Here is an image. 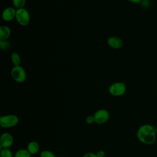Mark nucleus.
<instances>
[{"label": "nucleus", "instance_id": "obj_1", "mask_svg": "<svg viewBox=\"0 0 157 157\" xmlns=\"http://www.w3.org/2000/svg\"><path fill=\"white\" fill-rule=\"evenodd\" d=\"M155 128L150 124L140 126L137 131V137L142 144L147 145L153 144L156 140Z\"/></svg>", "mask_w": 157, "mask_h": 157}, {"label": "nucleus", "instance_id": "obj_2", "mask_svg": "<svg viewBox=\"0 0 157 157\" xmlns=\"http://www.w3.org/2000/svg\"><path fill=\"white\" fill-rule=\"evenodd\" d=\"M19 123V118L15 114H7L0 117V126L2 128H10Z\"/></svg>", "mask_w": 157, "mask_h": 157}, {"label": "nucleus", "instance_id": "obj_3", "mask_svg": "<svg viewBox=\"0 0 157 157\" xmlns=\"http://www.w3.org/2000/svg\"><path fill=\"white\" fill-rule=\"evenodd\" d=\"M11 77L17 83H23L26 79V73L25 69L21 66H13L10 71Z\"/></svg>", "mask_w": 157, "mask_h": 157}, {"label": "nucleus", "instance_id": "obj_4", "mask_svg": "<svg viewBox=\"0 0 157 157\" xmlns=\"http://www.w3.org/2000/svg\"><path fill=\"white\" fill-rule=\"evenodd\" d=\"M126 91V86L124 83L121 82H115L109 87V93L113 96H123Z\"/></svg>", "mask_w": 157, "mask_h": 157}, {"label": "nucleus", "instance_id": "obj_5", "mask_svg": "<svg viewBox=\"0 0 157 157\" xmlns=\"http://www.w3.org/2000/svg\"><path fill=\"white\" fill-rule=\"evenodd\" d=\"M15 18L19 25L23 26H26L29 23L30 15L26 9L21 8L17 9Z\"/></svg>", "mask_w": 157, "mask_h": 157}, {"label": "nucleus", "instance_id": "obj_6", "mask_svg": "<svg viewBox=\"0 0 157 157\" xmlns=\"http://www.w3.org/2000/svg\"><path fill=\"white\" fill-rule=\"evenodd\" d=\"M94 123L98 124H103L107 123L110 117L109 111L105 109H100L96 110L94 114Z\"/></svg>", "mask_w": 157, "mask_h": 157}, {"label": "nucleus", "instance_id": "obj_7", "mask_svg": "<svg viewBox=\"0 0 157 157\" xmlns=\"http://www.w3.org/2000/svg\"><path fill=\"white\" fill-rule=\"evenodd\" d=\"M13 137L9 132H4L0 137V148H10L13 144Z\"/></svg>", "mask_w": 157, "mask_h": 157}, {"label": "nucleus", "instance_id": "obj_8", "mask_svg": "<svg viewBox=\"0 0 157 157\" xmlns=\"http://www.w3.org/2000/svg\"><path fill=\"white\" fill-rule=\"evenodd\" d=\"M17 10L13 7H7L2 12V18L6 21H10L16 17Z\"/></svg>", "mask_w": 157, "mask_h": 157}, {"label": "nucleus", "instance_id": "obj_9", "mask_svg": "<svg viewBox=\"0 0 157 157\" xmlns=\"http://www.w3.org/2000/svg\"><path fill=\"white\" fill-rule=\"evenodd\" d=\"M107 44L112 48L119 49L123 47V40L117 36H111L108 38L107 40Z\"/></svg>", "mask_w": 157, "mask_h": 157}, {"label": "nucleus", "instance_id": "obj_10", "mask_svg": "<svg viewBox=\"0 0 157 157\" xmlns=\"http://www.w3.org/2000/svg\"><path fill=\"white\" fill-rule=\"evenodd\" d=\"M26 149L31 155H36L39 151L40 145L37 141L33 140L28 144Z\"/></svg>", "mask_w": 157, "mask_h": 157}, {"label": "nucleus", "instance_id": "obj_11", "mask_svg": "<svg viewBox=\"0 0 157 157\" xmlns=\"http://www.w3.org/2000/svg\"><path fill=\"white\" fill-rule=\"evenodd\" d=\"M11 34V29L7 25H2L0 27V40H7Z\"/></svg>", "mask_w": 157, "mask_h": 157}, {"label": "nucleus", "instance_id": "obj_12", "mask_svg": "<svg viewBox=\"0 0 157 157\" xmlns=\"http://www.w3.org/2000/svg\"><path fill=\"white\" fill-rule=\"evenodd\" d=\"M10 59H11L12 63L14 66H20L21 58H20V55L17 52H12L10 55Z\"/></svg>", "mask_w": 157, "mask_h": 157}, {"label": "nucleus", "instance_id": "obj_13", "mask_svg": "<svg viewBox=\"0 0 157 157\" xmlns=\"http://www.w3.org/2000/svg\"><path fill=\"white\" fill-rule=\"evenodd\" d=\"M31 155L27 149L21 148L16 151L14 157H31Z\"/></svg>", "mask_w": 157, "mask_h": 157}, {"label": "nucleus", "instance_id": "obj_14", "mask_svg": "<svg viewBox=\"0 0 157 157\" xmlns=\"http://www.w3.org/2000/svg\"><path fill=\"white\" fill-rule=\"evenodd\" d=\"M0 156L1 157H13L12 151L10 148H0Z\"/></svg>", "mask_w": 157, "mask_h": 157}, {"label": "nucleus", "instance_id": "obj_15", "mask_svg": "<svg viewBox=\"0 0 157 157\" xmlns=\"http://www.w3.org/2000/svg\"><path fill=\"white\" fill-rule=\"evenodd\" d=\"M12 4L17 9L24 8L26 4V0H12Z\"/></svg>", "mask_w": 157, "mask_h": 157}, {"label": "nucleus", "instance_id": "obj_16", "mask_svg": "<svg viewBox=\"0 0 157 157\" xmlns=\"http://www.w3.org/2000/svg\"><path fill=\"white\" fill-rule=\"evenodd\" d=\"M11 47V44L7 40H0V47L1 49L3 51H7L10 49Z\"/></svg>", "mask_w": 157, "mask_h": 157}, {"label": "nucleus", "instance_id": "obj_17", "mask_svg": "<svg viewBox=\"0 0 157 157\" xmlns=\"http://www.w3.org/2000/svg\"><path fill=\"white\" fill-rule=\"evenodd\" d=\"M40 157H56L53 152L48 150H45L40 152Z\"/></svg>", "mask_w": 157, "mask_h": 157}, {"label": "nucleus", "instance_id": "obj_18", "mask_svg": "<svg viewBox=\"0 0 157 157\" xmlns=\"http://www.w3.org/2000/svg\"><path fill=\"white\" fill-rule=\"evenodd\" d=\"M140 6L144 9H148L151 6V2L150 0H142Z\"/></svg>", "mask_w": 157, "mask_h": 157}, {"label": "nucleus", "instance_id": "obj_19", "mask_svg": "<svg viewBox=\"0 0 157 157\" xmlns=\"http://www.w3.org/2000/svg\"><path fill=\"white\" fill-rule=\"evenodd\" d=\"M85 122L88 124H91L94 123V118L93 115H88L85 118Z\"/></svg>", "mask_w": 157, "mask_h": 157}, {"label": "nucleus", "instance_id": "obj_20", "mask_svg": "<svg viewBox=\"0 0 157 157\" xmlns=\"http://www.w3.org/2000/svg\"><path fill=\"white\" fill-rule=\"evenodd\" d=\"M82 157H98V156H97L96 153L90 151V152H86L85 154H83Z\"/></svg>", "mask_w": 157, "mask_h": 157}, {"label": "nucleus", "instance_id": "obj_21", "mask_svg": "<svg viewBox=\"0 0 157 157\" xmlns=\"http://www.w3.org/2000/svg\"><path fill=\"white\" fill-rule=\"evenodd\" d=\"M96 155L98 157H105V153L104 150H98L96 153Z\"/></svg>", "mask_w": 157, "mask_h": 157}, {"label": "nucleus", "instance_id": "obj_22", "mask_svg": "<svg viewBox=\"0 0 157 157\" xmlns=\"http://www.w3.org/2000/svg\"><path fill=\"white\" fill-rule=\"evenodd\" d=\"M126 1L134 4H140L142 1V0H126Z\"/></svg>", "mask_w": 157, "mask_h": 157}, {"label": "nucleus", "instance_id": "obj_23", "mask_svg": "<svg viewBox=\"0 0 157 157\" xmlns=\"http://www.w3.org/2000/svg\"><path fill=\"white\" fill-rule=\"evenodd\" d=\"M155 129H156V134H157V126L155 128Z\"/></svg>", "mask_w": 157, "mask_h": 157}, {"label": "nucleus", "instance_id": "obj_24", "mask_svg": "<svg viewBox=\"0 0 157 157\" xmlns=\"http://www.w3.org/2000/svg\"><path fill=\"white\" fill-rule=\"evenodd\" d=\"M105 157H106V156H105Z\"/></svg>", "mask_w": 157, "mask_h": 157}]
</instances>
